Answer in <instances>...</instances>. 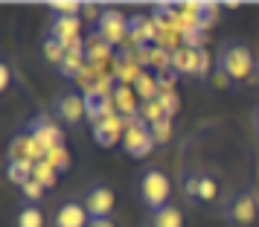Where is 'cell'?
Returning a JSON list of instances; mask_svg holds the SVG:
<instances>
[{
	"label": "cell",
	"mask_w": 259,
	"mask_h": 227,
	"mask_svg": "<svg viewBox=\"0 0 259 227\" xmlns=\"http://www.w3.org/2000/svg\"><path fill=\"white\" fill-rule=\"evenodd\" d=\"M253 82H256V84H259V64H256V79H253Z\"/></svg>",
	"instance_id": "22"
},
{
	"label": "cell",
	"mask_w": 259,
	"mask_h": 227,
	"mask_svg": "<svg viewBox=\"0 0 259 227\" xmlns=\"http://www.w3.org/2000/svg\"><path fill=\"white\" fill-rule=\"evenodd\" d=\"M91 227H117L114 218H91Z\"/></svg>",
	"instance_id": "20"
},
{
	"label": "cell",
	"mask_w": 259,
	"mask_h": 227,
	"mask_svg": "<svg viewBox=\"0 0 259 227\" xmlns=\"http://www.w3.org/2000/svg\"><path fill=\"white\" fill-rule=\"evenodd\" d=\"M44 190H47V187H44V184H41V180H26L24 187H21V190H18V195H21V201L24 204H41L44 201Z\"/></svg>",
	"instance_id": "16"
},
{
	"label": "cell",
	"mask_w": 259,
	"mask_h": 227,
	"mask_svg": "<svg viewBox=\"0 0 259 227\" xmlns=\"http://www.w3.org/2000/svg\"><path fill=\"white\" fill-rule=\"evenodd\" d=\"M222 198V180L215 172H201V192H198V204H215Z\"/></svg>",
	"instance_id": "13"
},
{
	"label": "cell",
	"mask_w": 259,
	"mask_h": 227,
	"mask_svg": "<svg viewBox=\"0 0 259 227\" xmlns=\"http://www.w3.org/2000/svg\"><path fill=\"white\" fill-rule=\"evenodd\" d=\"M12 87V64H9V59L0 61V90L6 94Z\"/></svg>",
	"instance_id": "19"
},
{
	"label": "cell",
	"mask_w": 259,
	"mask_h": 227,
	"mask_svg": "<svg viewBox=\"0 0 259 227\" xmlns=\"http://www.w3.org/2000/svg\"><path fill=\"white\" fill-rule=\"evenodd\" d=\"M137 192H140V201L149 213H157V210H163V207L172 204L169 201L172 198V180H169V175L163 169H157V166L143 169L140 180H137Z\"/></svg>",
	"instance_id": "3"
},
{
	"label": "cell",
	"mask_w": 259,
	"mask_h": 227,
	"mask_svg": "<svg viewBox=\"0 0 259 227\" xmlns=\"http://www.w3.org/2000/svg\"><path fill=\"white\" fill-rule=\"evenodd\" d=\"M222 215L227 227H250L259 218V192L253 187L230 192L222 201Z\"/></svg>",
	"instance_id": "2"
},
{
	"label": "cell",
	"mask_w": 259,
	"mask_h": 227,
	"mask_svg": "<svg viewBox=\"0 0 259 227\" xmlns=\"http://www.w3.org/2000/svg\"><path fill=\"white\" fill-rule=\"evenodd\" d=\"M128 29H131V21L119 9H105L99 15V21H96V35L102 38L108 47L119 44L122 38L128 35Z\"/></svg>",
	"instance_id": "6"
},
{
	"label": "cell",
	"mask_w": 259,
	"mask_h": 227,
	"mask_svg": "<svg viewBox=\"0 0 259 227\" xmlns=\"http://www.w3.org/2000/svg\"><path fill=\"white\" fill-rule=\"evenodd\" d=\"M256 64L259 59L253 56V50L245 38H227L215 56V67L222 73V79L233 87H242L250 79H256Z\"/></svg>",
	"instance_id": "1"
},
{
	"label": "cell",
	"mask_w": 259,
	"mask_h": 227,
	"mask_svg": "<svg viewBox=\"0 0 259 227\" xmlns=\"http://www.w3.org/2000/svg\"><path fill=\"white\" fill-rule=\"evenodd\" d=\"M6 178L21 190L26 180L35 178V163H32V160H18V157H9V163H6Z\"/></svg>",
	"instance_id": "12"
},
{
	"label": "cell",
	"mask_w": 259,
	"mask_h": 227,
	"mask_svg": "<svg viewBox=\"0 0 259 227\" xmlns=\"http://www.w3.org/2000/svg\"><path fill=\"white\" fill-rule=\"evenodd\" d=\"M12 227H47V213L41 204H18L12 215Z\"/></svg>",
	"instance_id": "10"
},
{
	"label": "cell",
	"mask_w": 259,
	"mask_h": 227,
	"mask_svg": "<svg viewBox=\"0 0 259 227\" xmlns=\"http://www.w3.org/2000/svg\"><path fill=\"white\" fill-rule=\"evenodd\" d=\"M79 15H50V38L61 41L64 47L70 50L73 44H79Z\"/></svg>",
	"instance_id": "8"
},
{
	"label": "cell",
	"mask_w": 259,
	"mask_h": 227,
	"mask_svg": "<svg viewBox=\"0 0 259 227\" xmlns=\"http://www.w3.org/2000/svg\"><path fill=\"white\" fill-rule=\"evenodd\" d=\"M67 56H70V50L64 47V44H61V41H56V38H44V59L50 61V64H64V61H67Z\"/></svg>",
	"instance_id": "14"
},
{
	"label": "cell",
	"mask_w": 259,
	"mask_h": 227,
	"mask_svg": "<svg viewBox=\"0 0 259 227\" xmlns=\"http://www.w3.org/2000/svg\"><path fill=\"white\" fill-rule=\"evenodd\" d=\"M56 178H59V172L50 166L47 160H38V163H35V180H41V184L50 190V187L56 184Z\"/></svg>",
	"instance_id": "18"
},
{
	"label": "cell",
	"mask_w": 259,
	"mask_h": 227,
	"mask_svg": "<svg viewBox=\"0 0 259 227\" xmlns=\"http://www.w3.org/2000/svg\"><path fill=\"white\" fill-rule=\"evenodd\" d=\"M253 131H256V137H259V105H256V111H253Z\"/></svg>",
	"instance_id": "21"
},
{
	"label": "cell",
	"mask_w": 259,
	"mask_h": 227,
	"mask_svg": "<svg viewBox=\"0 0 259 227\" xmlns=\"http://www.w3.org/2000/svg\"><path fill=\"white\" fill-rule=\"evenodd\" d=\"M82 204L84 210L91 213V218H111L114 215V204H117V195L108 187L105 180H91L82 190Z\"/></svg>",
	"instance_id": "5"
},
{
	"label": "cell",
	"mask_w": 259,
	"mask_h": 227,
	"mask_svg": "<svg viewBox=\"0 0 259 227\" xmlns=\"http://www.w3.org/2000/svg\"><path fill=\"white\" fill-rule=\"evenodd\" d=\"M149 227H187V218H184V210L169 204L157 213H149Z\"/></svg>",
	"instance_id": "11"
},
{
	"label": "cell",
	"mask_w": 259,
	"mask_h": 227,
	"mask_svg": "<svg viewBox=\"0 0 259 227\" xmlns=\"http://www.w3.org/2000/svg\"><path fill=\"white\" fill-rule=\"evenodd\" d=\"M53 227H91V213L84 210L79 195L64 198L59 204V210L53 215Z\"/></svg>",
	"instance_id": "7"
},
{
	"label": "cell",
	"mask_w": 259,
	"mask_h": 227,
	"mask_svg": "<svg viewBox=\"0 0 259 227\" xmlns=\"http://www.w3.org/2000/svg\"><path fill=\"white\" fill-rule=\"evenodd\" d=\"M50 111H53V117H56V122H59L61 128L73 131V128H79L84 122V117H88V102H84L76 90H64V94H59L53 99Z\"/></svg>",
	"instance_id": "4"
},
{
	"label": "cell",
	"mask_w": 259,
	"mask_h": 227,
	"mask_svg": "<svg viewBox=\"0 0 259 227\" xmlns=\"http://www.w3.org/2000/svg\"><path fill=\"white\" fill-rule=\"evenodd\" d=\"M29 134H32L44 149H56V146H61V140H64V128H61L56 120L32 122V125H29Z\"/></svg>",
	"instance_id": "9"
},
{
	"label": "cell",
	"mask_w": 259,
	"mask_h": 227,
	"mask_svg": "<svg viewBox=\"0 0 259 227\" xmlns=\"http://www.w3.org/2000/svg\"><path fill=\"white\" fill-rule=\"evenodd\" d=\"M44 160H47V163L56 169V172H64V169L70 166V152H67L64 146H56V149H47Z\"/></svg>",
	"instance_id": "17"
},
{
	"label": "cell",
	"mask_w": 259,
	"mask_h": 227,
	"mask_svg": "<svg viewBox=\"0 0 259 227\" xmlns=\"http://www.w3.org/2000/svg\"><path fill=\"white\" fill-rule=\"evenodd\" d=\"M181 190H184V198H187L189 204H198L201 172H184V175H181Z\"/></svg>",
	"instance_id": "15"
}]
</instances>
